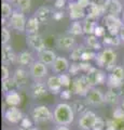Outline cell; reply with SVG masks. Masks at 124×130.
<instances>
[{
    "mask_svg": "<svg viewBox=\"0 0 124 130\" xmlns=\"http://www.w3.org/2000/svg\"><path fill=\"white\" fill-rule=\"evenodd\" d=\"M15 6H16V10L23 12V13H27L30 11L31 0H17L15 2Z\"/></svg>",
    "mask_w": 124,
    "mask_h": 130,
    "instance_id": "obj_36",
    "label": "cell"
},
{
    "mask_svg": "<svg viewBox=\"0 0 124 130\" xmlns=\"http://www.w3.org/2000/svg\"><path fill=\"white\" fill-rule=\"evenodd\" d=\"M52 130H71V129L68 126H57L56 125Z\"/></svg>",
    "mask_w": 124,
    "mask_h": 130,
    "instance_id": "obj_54",
    "label": "cell"
},
{
    "mask_svg": "<svg viewBox=\"0 0 124 130\" xmlns=\"http://www.w3.org/2000/svg\"><path fill=\"white\" fill-rule=\"evenodd\" d=\"M13 8H12L11 6V3L9 2H7V1H2L1 3V15H2V20L3 21H7L8 22V20H9L12 14H13Z\"/></svg>",
    "mask_w": 124,
    "mask_h": 130,
    "instance_id": "obj_35",
    "label": "cell"
},
{
    "mask_svg": "<svg viewBox=\"0 0 124 130\" xmlns=\"http://www.w3.org/2000/svg\"><path fill=\"white\" fill-rule=\"evenodd\" d=\"M114 124L117 130H124V117L121 119H114Z\"/></svg>",
    "mask_w": 124,
    "mask_h": 130,
    "instance_id": "obj_53",
    "label": "cell"
},
{
    "mask_svg": "<svg viewBox=\"0 0 124 130\" xmlns=\"http://www.w3.org/2000/svg\"><path fill=\"white\" fill-rule=\"evenodd\" d=\"M71 1H75V0H71Z\"/></svg>",
    "mask_w": 124,
    "mask_h": 130,
    "instance_id": "obj_61",
    "label": "cell"
},
{
    "mask_svg": "<svg viewBox=\"0 0 124 130\" xmlns=\"http://www.w3.org/2000/svg\"><path fill=\"white\" fill-rule=\"evenodd\" d=\"M85 75L89 77V80H90V84L92 87H97V86L105 85L107 81V77H108V74H106V71H104L103 68H98L96 66H94L93 70Z\"/></svg>",
    "mask_w": 124,
    "mask_h": 130,
    "instance_id": "obj_16",
    "label": "cell"
},
{
    "mask_svg": "<svg viewBox=\"0 0 124 130\" xmlns=\"http://www.w3.org/2000/svg\"><path fill=\"white\" fill-rule=\"evenodd\" d=\"M86 47L84 44H77L75 47V49L69 53V59L72 61V62H80L81 61V58H82V54L83 52L86 50Z\"/></svg>",
    "mask_w": 124,
    "mask_h": 130,
    "instance_id": "obj_32",
    "label": "cell"
},
{
    "mask_svg": "<svg viewBox=\"0 0 124 130\" xmlns=\"http://www.w3.org/2000/svg\"><path fill=\"white\" fill-rule=\"evenodd\" d=\"M12 79H13L16 89H25L29 87V81L31 79L29 71L26 70V67L17 66L12 73Z\"/></svg>",
    "mask_w": 124,
    "mask_h": 130,
    "instance_id": "obj_7",
    "label": "cell"
},
{
    "mask_svg": "<svg viewBox=\"0 0 124 130\" xmlns=\"http://www.w3.org/2000/svg\"><path fill=\"white\" fill-rule=\"evenodd\" d=\"M96 54H97V52H95L93 50H90V49H86V50L83 52L81 61L82 62H90V61H92V60L94 61L95 58H96ZM81 61H80V62H81Z\"/></svg>",
    "mask_w": 124,
    "mask_h": 130,
    "instance_id": "obj_40",
    "label": "cell"
},
{
    "mask_svg": "<svg viewBox=\"0 0 124 130\" xmlns=\"http://www.w3.org/2000/svg\"><path fill=\"white\" fill-rule=\"evenodd\" d=\"M86 12H87V15H90L96 20H99L101 18H104L106 15V11L103 6V2L99 3L97 1H92L91 6L86 10Z\"/></svg>",
    "mask_w": 124,
    "mask_h": 130,
    "instance_id": "obj_24",
    "label": "cell"
},
{
    "mask_svg": "<svg viewBox=\"0 0 124 130\" xmlns=\"http://www.w3.org/2000/svg\"><path fill=\"white\" fill-rule=\"evenodd\" d=\"M106 85H107L108 89H114V90H117V89H120L124 85V80L117 78V77L113 76L111 73H108Z\"/></svg>",
    "mask_w": 124,
    "mask_h": 130,
    "instance_id": "obj_33",
    "label": "cell"
},
{
    "mask_svg": "<svg viewBox=\"0 0 124 130\" xmlns=\"http://www.w3.org/2000/svg\"><path fill=\"white\" fill-rule=\"evenodd\" d=\"M53 13H54V10L52 8L47 6H41L36 10L34 15L37 16L40 23L45 24V23H49L50 20H53Z\"/></svg>",
    "mask_w": 124,
    "mask_h": 130,
    "instance_id": "obj_22",
    "label": "cell"
},
{
    "mask_svg": "<svg viewBox=\"0 0 124 130\" xmlns=\"http://www.w3.org/2000/svg\"><path fill=\"white\" fill-rule=\"evenodd\" d=\"M120 106H121L123 108V111H124V96L121 99V102H120Z\"/></svg>",
    "mask_w": 124,
    "mask_h": 130,
    "instance_id": "obj_56",
    "label": "cell"
},
{
    "mask_svg": "<svg viewBox=\"0 0 124 130\" xmlns=\"http://www.w3.org/2000/svg\"><path fill=\"white\" fill-rule=\"evenodd\" d=\"M57 54L55 53L51 49H45V50L41 51L40 53L37 54V60L40 61L41 63L45 64L46 66H52V64L55 62V60L57 59Z\"/></svg>",
    "mask_w": 124,
    "mask_h": 130,
    "instance_id": "obj_23",
    "label": "cell"
},
{
    "mask_svg": "<svg viewBox=\"0 0 124 130\" xmlns=\"http://www.w3.org/2000/svg\"><path fill=\"white\" fill-rule=\"evenodd\" d=\"M40 21L36 15H31L27 19V23H26V30L25 34L27 35H35V34H39L38 30L40 28Z\"/></svg>",
    "mask_w": 124,
    "mask_h": 130,
    "instance_id": "obj_27",
    "label": "cell"
},
{
    "mask_svg": "<svg viewBox=\"0 0 124 130\" xmlns=\"http://www.w3.org/2000/svg\"><path fill=\"white\" fill-rule=\"evenodd\" d=\"M67 6V0H54V8L56 10H63Z\"/></svg>",
    "mask_w": 124,
    "mask_h": 130,
    "instance_id": "obj_51",
    "label": "cell"
},
{
    "mask_svg": "<svg viewBox=\"0 0 124 130\" xmlns=\"http://www.w3.org/2000/svg\"><path fill=\"white\" fill-rule=\"evenodd\" d=\"M12 75L10 73V70H9V66L8 65H1V79L5 80V79H8V78H11Z\"/></svg>",
    "mask_w": 124,
    "mask_h": 130,
    "instance_id": "obj_48",
    "label": "cell"
},
{
    "mask_svg": "<svg viewBox=\"0 0 124 130\" xmlns=\"http://www.w3.org/2000/svg\"><path fill=\"white\" fill-rule=\"evenodd\" d=\"M72 94H73L72 90H71V89H69V88H66L65 90H63L61 93H59V98H61L62 100H66V101H68V100H70V99H71Z\"/></svg>",
    "mask_w": 124,
    "mask_h": 130,
    "instance_id": "obj_47",
    "label": "cell"
},
{
    "mask_svg": "<svg viewBox=\"0 0 124 130\" xmlns=\"http://www.w3.org/2000/svg\"><path fill=\"white\" fill-rule=\"evenodd\" d=\"M67 10H68V15H69V19L71 21H83L86 15L87 12L85 9H83L82 7H80L78 5V2L76 1H70L68 2L67 5Z\"/></svg>",
    "mask_w": 124,
    "mask_h": 130,
    "instance_id": "obj_15",
    "label": "cell"
},
{
    "mask_svg": "<svg viewBox=\"0 0 124 130\" xmlns=\"http://www.w3.org/2000/svg\"><path fill=\"white\" fill-rule=\"evenodd\" d=\"M49 1H50V0H49Z\"/></svg>",
    "mask_w": 124,
    "mask_h": 130,
    "instance_id": "obj_62",
    "label": "cell"
},
{
    "mask_svg": "<svg viewBox=\"0 0 124 130\" xmlns=\"http://www.w3.org/2000/svg\"><path fill=\"white\" fill-rule=\"evenodd\" d=\"M106 31H107V29L105 28V26H104V25H99V24H98V26L96 27V29H95L94 35L97 38H104L106 36Z\"/></svg>",
    "mask_w": 124,
    "mask_h": 130,
    "instance_id": "obj_46",
    "label": "cell"
},
{
    "mask_svg": "<svg viewBox=\"0 0 124 130\" xmlns=\"http://www.w3.org/2000/svg\"><path fill=\"white\" fill-rule=\"evenodd\" d=\"M103 6L105 8L106 14L120 16L122 14L123 6L120 0H103Z\"/></svg>",
    "mask_w": 124,
    "mask_h": 130,
    "instance_id": "obj_18",
    "label": "cell"
},
{
    "mask_svg": "<svg viewBox=\"0 0 124 130\" xmlns=\"http://www.w3.org/2000/svg\"><path fill=\"white\" fill-rule=\"evenodd\" d=\"M103 25L107 29V32L111 36H119L120 30L124 25L123 20L117 15L106 14L103 18Z\"/></svg>",
    "mask_w": 124,
    "mask_h": 130,
    "instance_id": "obj_5",
    "label": "cell"
},
{
    "mask_svg": "<svg viewBox=\"0 0 124 130\" xmlns=\"http://www.w3.org/2000/svg\"><path fill=\"white\" fill-rule=\"evenodd\" d=\"M110 73L113 76L117 77V78L121 79V80H124V67L122 66V65H117V66H115Z\"/></svg>",
    "mask_w": 124,
    "mask_h": 130,
    "instance_id": "obj_42",
    "label": "cell"
},
{
    "mask_svg": "<svg viewBox=\"0 0 124 130\" xmlns=\"http://www.w3.org/2000/svg\"><path fill=\"white\" fill-rule=\"evenodd\" d=\"M37 59H35V55L33 53V51L27 49V50H22L21 52L17 53V60H16V64L18 66L22 67H30L33 63Z\"/></svg>",
    "mask_w": 124,
    "mask_h": 130,
    "instance_id": "obj_19",
    "label": "cell"
},
{
    "mask_svg": "<svg viewBox=\"0 0 124 130\" xmlns=\"http://www.w3.org/2000/svg\"><path fill=\"white\" fill-rule=\"evenodd\" d=\"M77 40L76 37L67 34H59L57 35L56 39H55V47L61 51H65V52H70L73 50L75 47L77 46Z\"/></svg>",
    "mask_w": 124,
    "mask_h": 130,
    "instance_id": "obj_9",
    "label": "cell"
},
{
    "mask_svg": "<svg viewBox=\"0 0 124 130\" xmlns=\"http://www.w3.org/2000/svg\"><path fill=\"white\" fill-rule=\"evenodd\" d=\"M105 129H106V121L99 117L97 123H96V125L94 126V128L92 130H105Z\"/></svg>",
    "mask_w": 124,
    "mask_h": 130,
    "instance_id": "obj_50",
    "label": "cell"
},
{
    "mask_svg": "<svg viewBox=\"0 0 124 130\" xmlns=\"http://www.w3.org/2000/svg\"><path fill=\"white\" fill-rule=\"evenodd\" d=\"M65 18V12L64 10H54V13H53V20L56 22H59Z\"/></svg>",
    "mask_w": 124,
    "mask_h": 130,
    "instance_id": "obj_49",
    "label": "cell"
},
{
    "mask_svg": "<svg viewBox=\"0 0 124 130\" xmlns=\"http://www.w3.org/2000/svg\"><path fill=\"white\" fill-rule=\"evenodd\" d=\"M30 117L35 124H47L53 121V109L45 104H37L30 109Z\"/></svg>",
    "mask_w": 124,
    "mask_h": 130,
    "instance_id": "obj_3",
    "label": "cell"
},
{
    "mask_svg": "<svg viewBox=\"0 0 124 130\" xmlns=\"http://www.w3.org/2000/svg\"><path fill=\"white\" fill-rule=\"evenodd\" d=\"M3 1H7V2H9V3H15L17 0H3Z\"/></svg>",
    "mask_w": 124,
    "mask_h": 130,
    "instance_id": "obj_57",
    "label": "cell"
},
{
    "mask_svg": "<svg viewBox=\"0 0 124 130\" xmlns=\"http://www.w3.org/2000/svg\"><path fill=\"white\" fill-rule=\"evenodd\" d=\"M76 113L71 104L66 102L57 103L53 108V123L57 126H69L75 121Z\"/></svg>",
    "mask_w": 124,
    "mask_h": 130,
    "instance_id": "obj_1",
    "label": "cell"
},
{
    "mask_svg": "<svg viewBox=\"0 0 124 130\" xmlns=\"http://www.w3.org/2000/svg\"><path fill=\"white\" fill-rule=\"evenodd\" d=\"M17 53H15L11 44H3L1 48V62L3 65L10 66L11 64H16Z\"/></svg>",
    "mask_w": 124,
    "mask_h": 130,
    "instance_id": "obj_17",
    "label": "cell"
},
{
    "mask_svg": "<svg viewBox=\"0 0 124 130\" xmlns=\"http://www.w3.org/2000/svg\"><path fill=\"white\" fill-rule=\"evenodd\" d=\"M5 130H11V129H5Z\"/></svg>",
    "mask_w": 124,
    "mask_h": 130,
    "instance_id": "obj_60",
    "label": "cell"
},
{
    "mask_svg": "<svg viewBox=\"0 0 124 130\" xmlns=\"http://www.w3.org/2000/svg\"><path fill=\"white\" fill-rule=\"evenodd\" d=\"M76 1L78 2V5L80 7H82L83 9H85V10L89 9V7L91 6V3H92L91 0H76Z\"/></svg>",
    "mask_w": 124,
    "mask_h": 130,
    "instance_id": "obj_52",
    "label": "cell"
},
{
    "mask_svg": "<svg viewBox=\"0 0 124 130\" xmlns=\"http://www.w3.org/2000/svg\"><path fill=\"white\" fill-rule=\"evenodd\" d=\"M15 89H16V86H15V84H14L13 79H12V77L11 78L2 80V92H3V94L7 93V92H9V91L15 90Z\"/></svg>",
    "mask_w": 124,
    "mask_h": 130,
    "instance_id": "obj_37",
    "label": "cell"
},
{
    "mask_svg": "<svg viewBox=\"0 0 124 130\" xmlns=\"http://www.w3.org/2000/svg\"><path fill=\"white\" fill-rule=\"evenodd\" d=\"M69 66H70V62L67 58H65V56H57L55 62L52 64L51 71L55 75H62V74H65L66 72H68Z\"/></svg>",
    "mask_w": 124,
    "mask_h": 130,
    "instance_id": "obj_20",
    "label": "cell"
},
{
    "mask_svg": "<svg viewBox=\"0 0 124 130\" xmlns=\"http://www.w3.org/2000/svg\"><path fill=\"white\" fill-rule=\"evenodd\" d=\"M24 118V114L18 107L9 106L3 112V120L9 125H19Z\"/></svg>",
    "mask_w": 124,
    "mask_h": 130,
    "instance_id": "obj_14",
    "label": "cell"
},
{
    "mask_svg": "<svg viewBox=\"0 0 124 130\" xmlns=\"http://www.w3.org/2000/svg\"><path fill=\"white\" fill-rule=\"evenodd\" d=\"M34 120L31 119V117H28V116H24V118L22 119L21 124H19V127L23 128L24 130H28L30 128H33L34 126Z\"/></svg>",
    "mask_w": 124,
    "mask_h": 130,
    "instance_id": "obj_41",
    "label": "cell"
},
{
    "mask_svg": "<svg viewBox=\"0 0 124 130\" xmlns=\"http://www.w3.org/2000/svg\"><path fill=\"white\" fill-rule=\"evenodd\" d=\"M124 117V111L123 108L120 106V105H118V106H115V108L113 109L112 112V118L113 119H121Z\"/></svg>",
    "mask_w": 124,
    "mask_h": 130,
    "instance_id": "obj_44",
    "label": "cell"
},
{
    "mask_svg": "<svg viewBox=\"0 0 124 130\" xmlns=\"http://www.w3.org/2000/svg\"><path fill=\"white\" fill-rule=\"evenodd\" d=\"M82 23L84 35H94L96 27L98 26V20L92 18L90 15H86V18L83 20Z\"/></svg>",
    "mask_w": 124,
    "mask_h": 130,
    "instance_id": "obj_28",
    "label": "cell"
},
{
    "mask_svg": "<svg viewBox=\"0 0 124 130\" xmlns=\"http://www.w3.org/2000/svg\"><path fill=\"white\" fill-rule=\"evenodd\" d=\"M79 73H82L81 67H80V62H71L69 70H68V74L70 76L77 77V76H79Z\"/></svg>",
    "mask_w": 124,
    "mask_h": 130,
    "instance_id": "obj_39",
    "label": "cell"
},
{
    "mask_svg": "<svg viewBox=\"0 0 124 130\" xmlns=\"http://www.w3.org/2000/svg\"><path fill=\"white\" fill-rule=\"evenodd\" d=\"M45 84L47 86V89H49V92L52 93V94H58L63 91V85L61 78H59V75H50L45 80Z\"/></svg>",
    "mask_w": 124,
    "mask_h": 130,
    "instance_id": "obj_21",
    "label": "cell"
},
{
    "mask_svg": "<svg viewBox=\"0 0 124 130\" xmlns=\"http://www.w3.org/2000/svg\"><path fill=\"white\" fill-rule=\"evenodd\" d=\"M80 67H81V72L83 74H87L94 68V65H92L90 62H80Z\"/></svg>",
    "mask_w": 124,
    "mask_h": 130,
    "instance_id": "obj_45",
    "label": "cell"
},
{
    "mask_svg": "<svg viewBox=\"0 0 124 130\" xmlns=\"http://www.w3.org/2000/svg\"><path fill=\"white\" fill-rule=\"evenodd\" d=\"M98 118L99 116L96 115V113L89 109L87 112L78 117L77 126L80 130H92L96 125V123H97Z\"/></svg>",
    "mask_w": 124,
    "mask_h": 130,
    "instance_id": "obj_11",
    "label": "cell"
},
{
    "mask_svg": "<svg viewBox=\"0 0 124 130\" xmlns=\"http://www.w3.org/2000/svg\"><path fill=\"white\" fill-rule=\"evenodd\" d=\"M5 102L8 106H14V107H17L22 103V96L17 91V89L5 93Z\"/></svg>",
    "mask_w": 124,
    "mask_h": 130,
    "instance_id": "obj_26",
    "label": "cell"
},
{
    "mask_svg": "<svg viewBox=\"0 0 124 130\" xmlns=\"http://www.w3.org/2000/svg\"><path fill=\"white\" fill-rule=\"evenodd\" d=\"M26 46L28 47L29 50H31L33 52H36L37 54L46 49L45 41L40 34L27 35L26 36Z\"/></svg>",
    "mask_w": 124,
    "mask_h": 130,
    "instance_id": "obj_13",
    "label": "cell"
},
{
    "mask_svg": "<svg viewBox=\"0 0 124 130\" xmlns=\"http://www.w3.org/2000/svg\"><path fill=\"white\" fill-rule=\"evenodd\" d=\"M11 39V31L10 28L8 26H2L1 28V43L3 44H8Z\"/></svg>",
    "mask_w": 124,
    "mask_h": 130,
    "instance_id": "obj_38",
    "label": "cell"
},
{
    "mask_svg": "<svg viewBox=\"0 0 124 130\" xmlns=\"http://www.w3.org/2000/svg\"><path fill=\"white\" fill-rule=\"evenodd\" d=\"M117 52L112 48H104L97 52L94 61L98 68H105L108 73H110L117 66Z\"/></svg>",
    "mask_w": 124,
    "mask_h": 130,
    "instance_id": "obj_2",
    "label": "cell"
},
{
    "mask_svg": "<svg viewBox=\"0 0 124 130\" xmlns=\"http://www.w3.org/2000/svg\"><path fill=\"white\" fill-rule=\"evenodd\" d=\"M93 1H99V0H93Z\"/></svg>",
    "mask_w": 124,
    "mask_h": 130,
    "instance_id": "obj_59",
    "label": "cell"
},
{
    "mask_svg": "<svg viewBox=\"0 0 124 130\" xmlns=\"http://www.w3.org/2000/svg\"><path fill=\"white\" fill-rule=\"evenodd\" d=\"M119 37H120V39L122 40V42H124V25H123V27L121 28V30H120Z\"/></svg>",
    "mask_w": 124,
    "mask_h": 130,
    "instance_id": "obj_55",
    "label": "cell"
},
{
    "mask_svg": "<svg viewBox=\"0 0 124 130\" xmlns=\"http://www.w3.org/2000/svg\"><path fill=\"white\" fill-rule=\"evenodd\" d=\"M84 46L90 49V50H93L95 52H99L101 50H103V43L99 40V38H97L95 35H85L84 36Z\"/></svg>",
    "mask_w": 124,
    "mask_h": 130,
    "instance_id": "obj_25",
    "label": "cell"
},
{
    "mask_svg": "<svg viewBox=\"0 0 124 130\" xmlns=\"http://www.w3.org/2000/svg\"><path fill=\"white\" fill-rule=\"evenodd\" d=\"M93 88L90 84L89 77L85 74L79 75L77 77L72 78V83H71V90H72L73 94L84 98L91 89Z\"/></svg>",
    "mask_w": 124,
    "mask_h": 130,
    "instance_id": "obj_4",
    "label": "cell"
},
{
    "mask_svg": "<svg viewBox=\"0 0 124 130\" xmlns=\"http://www.w3.org/2000/svg\"><path fill=\"white\" fill-rule=\"evenodd\" d=\"M68 34L77 37V36H83L84 31H83V23L82 21H73L70 23L69 27H68Z\"/></svg>",
    "mask_w": 124,
    "mask_h": 130,
    "instance_id": "obj_30",
    "label": "cell"
},
{
    "mask_svg": "<svg viewBox=\"0 0 124 130\" xmlns=\"http://www.w3.org/2000/svg\"><path fill=\"white\" fill-rule=\"evenodd\" d=\"M122 40L120 39L119 36H111V35H106L105 37L102 39V43L104 48H114L120 46Z\"/></svg>",
    "mask_w": 124,
    "mask_h": 130,
    "instance_id": "obj_31",
    "label": "cell"
},
{
    "mask_svg": "<svg viewBox=\"0 0 124 130\" xmlns=\"http://www.w3.org/2000/svg\"><path fill=\"white\" fill-rule=\"evenodd\" d=\"M120 102H121V98L114 89H108L105 92V104L118 106L120 105Z\"/></svg>",
    "mask_w": 124,
    "mask_h": 130,
    "instance_id": "obj_29",
    "label": "cell"
},
{
    "mask_svg": "<svg viewBox=\"0 0 124 130\" xmlns=\"http://www.w3.org/2000/svg\"><path fill=\"white\" fill-rule=\"evenodd\" d=\"M59 78H61V81H62V85L63 87L65 88H69L71 86V83H72V79H71V76L69 74H62L59 75Z\"/></svg>",
    "mask_w": 124,
    "mask_h": 130,
    "instance_id": "obj_43",
    "label": "cell"
},
{
    "mask_svg": "<svg viewBox=\"0 0 124 130\" xmlns=\"http://www.w3.org/2000/svg\"><path fill=\"white\" fill-rule=\"evenodd\" d=\"M28 71L33 81H45L47 77L50 76L47 66L38 60H36L33 63V65L28 68Z\"/></svg>",
    "mask_w": 124,
    "mask_h": 130,
    "instance_id": "obj_8",
    "label": "cell"
},
{
    "mask_svg": "<svg viewBox=\"0 0 124 130\" xmlns=\"http://www.w3.org/2000/svg\"><path fill=\"white\" fill-rule=\"evenodd\" d=\"M71 106H72L76 115H78V116L82 115V114H84L85 112L89 111V109H87L89 105L85 103L84 99H83V100H76V101H73V102L71 103Z\"/></svg>",
    "mask_w": 124,
    "mask_h": 130,
    "instance_id": "obj_34",
    "label": "cell"
},
{
    "mask_svg": "<svg viewBox=\"0 0 124 130\" xmlns=\"http://www.w3.org/2000/svg\"><path fill=\"white\" fill-rule=\"evenodd\" d=\"M49 93L45 81H33L28 87V94L34 100H40L46 96Z\"/></svg>",
    "mask_w": 124,
    "mask_h": 130,
    "instance_id": "obj_12",
    "label": "cell"
},
{
    "mask_svg": "<svg viewBox=\"0 0 124 130\" xmlns=\"http://www.w3.org/2000/svg\"><path fill=\"white\" fill-rule=\"evenodd\" d=\"M28 130H40V129L37 128V127H33V128H30V129H28Z\"/></svg>",
    "mask_w": 124,
    "mask_h": 130,
    "instance_id": "obj_58",
    "label": "cell"
},
{
    "mask_svg": "<svg viewBox=\"0 0 124 130\" xmlns=\"http://www.w3.org/2000/svg\"><path fill=\"white\" fill-rule=\"evenodd\" d=\"M83 99L89 106L98 107L105 104V92H103L101 88L93 87Z\"/></svg>",
    "mask_w": 124,
    "mask_h": 130,
    "instance_id": "obj_10",
    "label": "cell"
},
{
    "mask_svg": "<svg viewBox=\"0 0 124 130\" xmlns=\"http://www.w3.org/2000/svg\"><path fill=\"white\" fill-rule=\"evenodd\" d=\"M26 23H27V18L25 13H23V12L18 10H14L12 16L8 20L7 26L11 28V29L15 30L16 32L23 34L26 30Z\"/></svg>",
    "mask_w": 124,
    "mask_h": 130,
    "instance_id": "obj_6",
    "label": "cell"
}]
</instances>
